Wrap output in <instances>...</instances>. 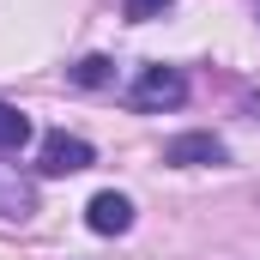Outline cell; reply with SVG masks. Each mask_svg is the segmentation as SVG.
I'll return each instance as SVG.
<instances>
[{"label": "cell", "instance_id": "cell-3", "mask_svg": "<svg viewBox=\"0 0 260 260\" xmlns=\"http://www.w3.org/2000/svg\"><path fill=\"white\" fill-rule=\"evenodd\" d=\"M85 224H91L97 236H127V230H133V200H127V194H115V188L91 194V206H85Z\"/></svg>", "mask_w": 260, "mask_h": 260}, {"label": "cell", "instance_id": "cell-7", "mask_svg": "<svg viewBox=\"0 0 260 260\" xmlns=\"http://www.w3.org/2000/svg\"><path fill=\"white\" fill-rule=\"evenodd\" d=\"M121 12H127L133 24H151V18H164V12H170V0H121Z\"/></svg>", "mask_w": 260, "mask_h": 260}, {"label": "cell", "instance_id": "cell-6", "mask_svg": "<svg viewBox=\"0 0 260 260\" xmlns=\"http://www.w3.org/2000/svg\"><path fill=\"white\" fill-rule=\"evenodd\" d=\"M73 79H79V85H109V79H115V67L103 61V55H85V61L73 67Z\"/></svg>", "mask_w": 260, "mask_h": 260}, {"label": "cell", "instance_id": "cell-1", "mask_svg": "<svg viewBox=\"0 0 260 260\" xmlns=\"http://www.w3.org/2000/svg\"><path fill=\"white\" fill-rule=\"evenodd\" d=\"M127 103H133V109H145V115H151V109H182V103H188V79H182L176 67L151 61V67H139Z\"/></svg>", "mask_w": 260, "mask_h": 260}, {"label": "cell", "instance_id": "cell-4", "mask_svg": "<svg viewBox=\"0 0 260 260\" xmlns=\"http://www.w3.org/2000/svg\"><path fill=\"white\" fill-rule=\"evenodd\" d=\"M164 164H176V170L224 164V139H212V133H176V139L164 145Z\"/></svg>", "mask_w": 260, "mask_h": 260}, {"label": "cell", "instance_id": "cell-8", "mask_svg": "<svg viewBox=\"0 0 260 260\" xmlns=\"http://www.w3.org/2000/svg\"><path fill=\"white\" fill-rule=\"evenodd\" d=\"M254 18H260V0H254Z\"/></svg>", "mask_w": 260, "mask_h": 260}, {"label": "cell", "instance_id": "cell-2", "mask_svg": "<svg viewBox=\"0 0 260 260\" xmlns=\"http://www.w3.org/2000/svg\"><path fill=\"white\" fill-rule=\"evenodd\" d=\"M91 157H97V151H91L79 133H49L37 170H43V176H79V170H91Z\"/></svg>", "mask_w": 260, "mask_h": 260}, {"label": "cell", "instance_id": "cell-5", "mask_svg": "<svg viewBox=\"0 0 260 260\" xmlns=\"http://www.w3.org/2000/svg\"><path fill=\"white\" fill-rule=\"evenodd\" d=\"M24 139H30V121H24L12 103H0V151H18Z\"/></svg>", "mask_w": 260, "mask_h": 260}]
</instances>
